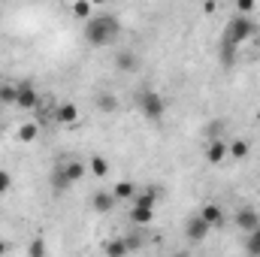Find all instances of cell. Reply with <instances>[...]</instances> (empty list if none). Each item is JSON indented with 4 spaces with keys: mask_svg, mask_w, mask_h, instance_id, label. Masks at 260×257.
<instances>
[{
    "mask_svg": "<svg viewBox=\"0 0 260 257\" xmlns=\"http://www.w3.org/2000/svg\"><path fill=\"white\" fill-rule=\"evenodd\" d=\"M118 34H121V21H118L115 15H109V12L91 15V18L85 21V40H88L91 46H112V43L118 40Z\"/></svg>",
    "mask_w": 260,
    "mask_h": 257,
    "instance_id": "6da1fadb",
    "label": "cell"
},
{
    "mask_svg": "<svg viewBox=\"0 0 260 257\" xmlns=\"http://www.w3.org/2000/svg\"><path fill=\"white\" fill-rule=\"evenodd\" d=\"M251 37H254V21H251V18L236 15V18H230V24H227L224 37H221V43H227V46L239 49V46H242L245 40H251Z\"/></svg>",
    "mask_w": 260,
    "mask_h": 257,
    "instance_id": "7a4b0ae2",
    "label": "cell"
},
{
    "mask_svg": "<svg viewBox=\"0 0 260 257\" xmlns=\"http://www.w3.org/2000/svg\"><path fill=\"white\" fill-rule=\"evenodd\" d=\"M136 103H139V112H142L151 124L164 121V115H167V100H164L157 91H142V94L136 97Z\"/></svg>",
    "mask_w": 260,
    "mask_h": 257,
    "instance_id": "3957f363",
    "label": "cell"
},
{
    "mask_svg": "<svg viewBox=\"0 0 260 257\" xmlns=\"http://www.w3.org/2000/svg\"><path fill=\"white\" fill-rule=\"evenodd\" d=\"M233 221H236L239 230H245V236L254 233V230H260V215H257V209H251V206H242V209L233 215Z\"/></svg>",
    "mask_w": 260,
    "mask_h": 257,
    "instance_id": "277c9868",
    "label": "cell"
},
{
    "mask_svg": "<svg viewBox=\"0 0 260 257\" xmlns=\"http://www.w3.org/2000/svg\"><path fill=\"white\" fill-rule=\"evenodd\" d=\"M209 230H212V227H209L200 215H191V218H188V224H185V236H188L191 242H197V245H200V242H206Z\"/></svg>",
    "mask_w": 260,
    "mask_h": 257,
    "instance_id": "5b68a950",
    "label": "cell"
},
{
    "mask_svg": "<svg viewBox=\"0 0 260 257\" xmlns=\"http://www.w3.org/2000/svg\"><path fill=\"white\" fill-rule=\"evenodd\" d=\"M15 106L24 109V112H30V109L40 106V94H37V88H34L30 82H27V85H18V100H15Z\"/></svg>",
    "mask_w": 260,
    "mask_h": 257,
    "instance_id": "8992f818",
    "label": "cell"
},
{
    "mask_svg": "<svg viewBox=\"0 0 260 257\" xmlns=\"http://www.w3.org/2000/svg\"><path fill=\"white\" fill-rule=\"evenodd\" d=\"M203 154H206L209 164H221V160H227V139H209V142L203 145Z\"/></svg>",
    "mask_w": 260,
    "mask_h": 257,
    "instance_id": "52a82bcc",
    "label": "cell"
},
{
    "mask_svg": "<svg viewBox=\"0 0 260 257\" xmlns=\"http://www.w3.org/2000/svg\"><path fill=\"white\" fill-rule=\"evenodd\" d=\"M197 215H200V218H203L209 227H221V224H224V218H227V215H224V209H221L218 203H206V206H203Z\"/></svg>",
    "mask_w": 260,
    "mask_h": 257,
    "instance_id": "ba28073f",
    "label": "cell"
},
{
    "mask_svg": "<svg viewBox=\"0 0 260 257\" xmlns=\"http://www.w3.org/2000/svg\"><path fill=\"white\" fill-rule=\"evenodd\" d=\"M115 203H118V200L112 197V191H94V197H91V206H94V212H100V215L112 212Z\"/></svg>",
    "mask_w": 260,
    "mask_h": 257,
    "instance_id": "9c48e42d",
    "label": "cell"
},
{
    "mask_svg": "<svg viewBox=\"0 0 260 257\" xmlns=\"http://www.w3.org/2000/svg\"><path fill=\"white\" fill-rule=\"evenodd\" d=\"M115 67H118V73H133V70L139 67L136 52H133V49H118V55H115Z\"/></svg>",
    "mask_w": 260,
    "mask_h": 257,
    "instance_id": "30bf717a",
    "label": "cell"
},
{
    "mask_svg": "<svg viewBox=\"0 0 260 257\" xmlns=\"http://www.w3.org/2000/svg\"><path fill=\"white\" fill-rule=\"evenodd\" d=\"M248 154H251V142H248V139H230V142H227V157L245 160Z\"/></svg>",
    "mask_w": 260,
    "mask_h": 257,
    "instance_id": "8fae6325",
    "label": "cell"
},
{
    "mask_svg": "<svg viewBox=\"0 0 260 257\" xmlns=\"http://www.w3.org/2000/svg\"><path fill=\"white\" fill-rule=\"evenodd\" d=\"M55 121H58V124H76V121H79V109H76V103H58V109H55Z\"/></svg>",
    "mask_w": 260,
    "mask_h": 257,
    "instance_id": "7c38bea8",
    "label": "cell"
},
{
    "mask_svg": "<svg viewBox=\"0 0 260 257\" xmlns=\"http://www.w3.org/2000/svg\"><path fill=\"white\" fill-rule=\"evenodd\" d=\"M103 254L106 257H127V245H124V236H112L103 242Z\"/></svg>",
    "mask_w": 260,
    "mask_h": 257,
    "instance_id": "4fadbf2b",
    "label": "cell"
},
{
    "mask_svg": "<svg viewBox=\"0 0 260 257\" xmlns=\"http://www.w3.org/2000/svg\"><path fill=\"white\" fill-rule=\"evenodd\" d=\"M130 221L133 224H139V227H145V224H151L154 221V209H148V206H130Z\"/></svg>",
    "mask_w": 260,
    "mask_h": 257,
    "instance_id": "5bb4252c",
    "label": "cell"
},
{
    "mask_svg": "<svg viewBox=\"0 0 260 257\" xmlns=\"http://www.w3.org/2000/svg\"><path fill=\"white\" fill-rule=\"evenodd\" d=\"M67 173V179H70V185H76L85 173H88V164H82V160H67V164H61Z\"/></svg>",
    "mask_w": 260,
    "mask_h": 257,
    "instance_id": "9a60e30c",
    "label": "cell"
},
{
    "mask_svg": "<svg viewBox=\"0 0 260 257\" xmlns=\"http://www.w3.org/2000/svg\"><path fill=\"white\" fill-rule=\"evenodd\" d=\"M49 182H52V191L58 194V197L70 188V179H67V173H64V167H61V164L52 170V179H49Z\"/></svg>",
    "mask_w": 260,
    "mask_h": 257,
    "instance_id": "2e32d148",
    "label": "cell"
},
{
    "mask_svg": "<svg viewBox=\"0 0 260 257\" xmlns=\"http://www.w3.org/2000/svg\"><path fill=\"white\" fill-rule=\"evenodd\" d=\"M157 200H160V191H157V188H145V191H139L136 197H133L136 206H148V209H154Z\"/></svg>",
    "mask_w": 260,
    "mask_h": 257,
    "instance_id": "e0dca14e",
    "label": "cell"
},
{
    "mask_svg": "<svg viewBox=\"0 0 260 257\" xmlns=\"http://www.w3.org/2000/svg\"><path fill=\"white\" fill-rule=\"evenodd\" d=\"M97 109H100V112H115V109H118V97H115L112 91H100V94H97Z\"/></svg>",
    "mask_w": 260,
    "mask_h": 257,
    "instance_id": "ac0fdd59",
    "label": "cell"
},
{
    "mask_svg": "<svg viewBox=\"0 0 260 257\" xmlns=\"http://www.w3.org/2000/svg\"><path fill=\"white\" fill-rule=\"evenodd\" d=\"M88 170H91L97 179H106V176H109V160H106L103 154H94V157L88 160Z\"/></svg>",
    "mask_w": 260,
    "mask_h": 257,
    "instance_id": "d6986e66",
    "label": "cell"
},
{
    "mask_svg": "<svg viewBox=\"0 0 260 257\" xmlns=\"http://www.w3.org/2000/svg\"><path fill=\"white\" fill-rule=\"evenodd\" d=\"M15 100H18V85L3 82L0 85V106H15Z\"/></svg>",
    "mask_w": 260,
    "mask_h": 257,
    "instance_id": "ffe728a7",
    "label": "cell"
},
{
    "mask_svg": "<svg viewBox=\"0 0 260 257\" xmlns=\"http://www.w3.org/2000/svg\"><path fill=\"white\" fill-rule=\"evenodd\" d=\"M136 194H139V188H136L133 182H118V185L112 188V197H115V200H133Z\"/></svg>",
    "mask_w": 260,
    "mask_h": 257,
    "instance_id": "44dd1931",
    "label": "cell"
},
{
    "mask_svg": "<svg viewBox=\"0 0 260 257\" xmlns=\"http://www.w3.org/2000/svg\"><path fill=\"white\" fill-rule=\"evenodd\" d=\"M37 136H40V124H37V121H24V124L18 127V139H21V142H34Z\"/></svg>",
    "mask_w": 260,
    "mask_h": 257,
    "instance_id": "7402d4cb",
    "label": "cell"
},
{
    "mask_svg": "<svg viewBox=\"0 0 260 257\" xmlns=\"http://www.w3.org/2000/svg\"><path fill=\"white\" fill-rule=\"evenodd\" d=\"M245 254L248 257H260V230L245 236Z\"/></svg>",
    "mask_w": 260,
    "mask_h": 257,
    "instance_id": "603a6c76",
    "label": "cell"
},
{
    "mask_svg": "<svg viewBox=\"0 0 260 257\" xmlns=\"http://www.w3.org/2000/svg\"><path fill=\"white\" fill-rule=\"evenodd\" d=\"M91 9H94V6H91L88 0H76V3H73V15H76V18H82V21H88V18H91Z\"/></svg>",
    "mask_w": 260,
    "mask_h": 257,
    "instance_id": "cb8c5ba5",
    "label": "cell"
},
{
    "mask_svg": "<svg viewBox=\"0 0 260 257\" xmlns=\"http://www.w3.org/2000/svg\"><path fill=\"white\" fill-rule=\"evenodd\" d=\"M221 64H224V67L236 64V49H233V46H227V43H221Z\"/></svg>",
    "mask_w": 260,
    "mask_h": 257,
    "instance_id": "d4e9b609",
    "label": "cell"
},
{
    "mask_svg": "<svg viewBox=\"0 0 260 257\" xmlns=\"http://www.w3.org/2000/svg\"><path fill=\"white\" fill-rule=\"evenodd\" d=\"M27 257H46V242L37 236V239H30V245H27Z\"/></svg>",
    "mask_w": 260,
    "mask_h": 257,
    "instance_id": "484cf974",
    "label": "cell"
},
{
    "mask_svg": "<svg viewBox=\"0 0 260 257\" xmlns=\"http://www.w3.org/2000/svg\"><path fill=\"white\" fill-rule=\"evenodd\" d=\"M254 9H257V3H254V0H239V3H236V12H239L242 18H248Z\"/></svg>",
    "mask_w": 260,
    "mask_h": 257,
    "instance_id": "4316f807",
    "label": "cell"
},
{
    "mask_svg": "<svg viewBox=\"0 0 260 257\" xmlns=\"http://www.w3.org/2000/svg\"><path fill=\"white\" fill-rule=\"evenodd\" d=\"M124 245H127V251H139L142 248V236H136V233L133 236H124Z\"/></svg>",
    "mask_w": 260,
    "mask_h": 257,
    "instance_id": "83f0119b",
    "label": "cell"
},
{
    "mask_svg": "<svg viewBox=\"0 0 260 257\" xmlns=\"http://www.w3.org/2000/svg\"><path fill=\"white\" fill-rule=\"evenodd\" d=\"M215 9H218V3H206V6H203V12H206V15H212Z\"/></svg>",
    "mask_w": 260,
    "mask_h": 257,
    "instance_id": "f1b7e54d",
    "label": "cell"
},
{
    "mask_svg": "<svg viewBox=\"0 0 260 257\" xmlns=\"http://www.w3.org/2000/svg\"><path fill=\"white\" fill-rule=\"evenodd\" d=\"M6 251H9V242H6V239H0V257L6 254Z\"/></svg>",
    "mask_w": 260,
    "mask_h": 257,
    "instance_id": "f546056e",
    "label": "cell"
},
{
    "mask_svg": "<svg viewBox=\"0 0 260 257\" xmlns=\"http://www.w3.org/2000/svg\"><path fill=\"white\" fill-rule=\"evenodd\" d=\"M173 257H191V254H188V251H176Z\"/></svg>",
    "mask_w": 260,
    "mask_h": 257,
    "instance_id": "4dcf8cb0",
    "label": "cell"
}]
</instances>
